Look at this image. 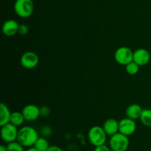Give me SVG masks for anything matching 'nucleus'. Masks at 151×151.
I'll return each instance as SVG.
<instances>
[{
    "mask_svg": "<svg viewBox=\"0 0 151 151\" xmlns=\"http://www.w3.org/2000/svg\"><path fill=\"white\" fill-rule=\"evenodd\" d=\"M38 132L30 126H24L19 129L17 141L24 147H32L38 139Z\"/></svg>",
    "mask_w": 151,
    "mask_h": 151,
    "instance_id": "f257e3e1",
    "label": "nucleus"
},
{
    "mask_svg": "<svg viewBox=\"0 0 151 151\" xmlns=\"http://www.w3.org/2000/svg\"><path fill=\"white\" fill-rule=\"evenodd\" d=\"M107 136L103 127H100L99 125H94L88 130V140L90 143L94 147L106 144Z\"/></svg>",
    "mask_w": 151,
    "mask_h": 151,
    "instance_id": "f03ea898",
    "label": "nucleus"
},
{
    "mask_svg": "<svg viewBox=\"0 0 151 151\" xmlns=\"http://www.w3.org/2000/svg\"><path fill=\"white\" fill-rule=\"evenodd\" d=\"M14 11L19 17L29 18L34 11V3L32 0H16L14 3Z\"/></svg>",
    "mask_w": 151,
    "mask_h": 151,
    "instance_id": "7ed1b4c3",
    "label": "nucleus"
},
{
    "mask_svg": "<svg viewBox=\"0 0 151 151\" xmlns=\"http://www.w3.org/2000/svg\"><path fill=\"white\" fill-rule=\"evenodd\" d=\"M130 145L128 137L118 132L110 137L109 147L112 151H127Z\"/></svg>",
    "mask_w": 151,
    "mask_h": 151,
    "instance_id": "20e7f679",
    "label": "nucleus"
},
{
    "mask_svg": "<svg viewBox=\"0 0 151 151\" xmlns=\"http://www.w3.org/2000/svg\"><path fill=\"white\" fill-rule=\"evenodd\" d=\"M134 52L128 47H120L115 51L114 59L116 63L122 66H126L133 61Z\"/></svg>",
    "mask_w": 151,
    "mask_h": 151,
    "instance_id": "39448f33",
    "label": "nucleus"
},
{
    "mask_svg": "<svg viewBox=\"0 0 151 151\" xmlns=\"http://www.w3.org/2000/svg\"><path fill=\"white\" fill-rule=\"evenodd\" d=\"M1 127V137L4 142L10 143L17 140L19 133L17 126L9 122Z\"/></svg>",
    "mask_w": 151,
    "mask_h": 151,
    "instance_id": "423d86ee",
    "label": "nucleus"
},
{
    "mask_svg": "<svg viewBox=\"0 0 151 151\" xmlns=\"http://www.w3.org/2000/svg\"><path fill=\"white\" fill-rule=\"evenodd\" d=\"M20 63L25 69H32L38 66L39 63V58L34 52L28 51L22 55L20 59Z\"/></svg>",
    "mask_w": 151,
    "mask_h": 151,
    "instance_id": "0eeeda50",
    "label": "nucleus"
},
{
    "mask_svg": "<svg viewBox=\"0 0 151 151\" xmlns=\"http://www.w3.org/2000/svg\"><path fill=\"white\" fill-rule=\"evenodd\" d=\"M137 130V123L135 120L128 117L123 118L119 121V132L129 137L134 134Z\"/></svg>",
    "mask_w": 151,
    "mask_h": 151,
    "instance_id": "6e6552de",
    "label": "nucleus"
},
{
    "mask_svg": "<svg viewBox=\"0 0 151 151\" xmlns=\"http://www.w3.org/2000/svg\"><path fill=\"white\" fill-rule=\"evenodd\" d=\"M22 114L24 115L25 121L33 122L38 119L40 114V108L34 104H28L22 109Z\"/></svg>",
    "mask_w": 151,
    "mask_h": 151,
    "instance_id": "1a4fd4ad",
    "label": "nucleus"
},
{
    "mask_svg": "<svg viewBox=\"0 0 151 151\" xmlns=\"http://www.w3.org/2000/svg\"><path fill=\"white\" fill-rule=\"evenodd\" d=\"M133 60L139 66L147 65L150 60V53L146 49L139 48L134 52Z\"/></svg>",
    "mask_w": 151,
    "mask_h": 151,
    "instance_id": "9d476101",
    "label": "nucleus"
},
{
    "mask_svg": "<svg viewBox=\"0 0 151 151\" xmlns=\"http://www.w3.org/2000/svg\"><path fill=\"white\" fill-rule=\"evenodd\" d=\"M19 25L16 20L9 19L5 21L2 25V32L6 36H13L16 34L19 33Z\"/></svg>",
    "mask_w": 151,
    "mask_h": 151,
    "instance_id": "9b49d317",
    "label": "nucleus"
},
{
    "mask_svg": "<svg viewBox=\"0 0 151 151\" xmlns=\"http://www.w3.org/2000/svg\"><path fill=\"white\" fill-rule=\"evenodd\" d=\"M103 128L106 134L111 137L119 132V122L114 118H109L105 121Z\"/></svg>",
    "mask_w": 151,
    "mask_h": 151,
    "instance_id": "f8f14e48",
    "label": "nucleus"
},
{
    "mask_svg": "<svg viewBox=\"0 0 151 151\" xmlns=\"http://www.w3.org/2000/svg\"><path fill=\"white\" fill-rule=\"evenodd\" d=\"M143 109L138 104H131L127 108L125 111V114L127 117L132 119H140Z\"/></svg>",
    "mask_w": 151,
    "mask_h": 151,
    "instance_id": "ddd939ff",
    "label": "nucleus"
},
{
    "mask_svg": "<svg viewBox=\"0 0 151 151\" xmlns=\"http://www.w3.org/2000/svg\"><path fill=\"white\" fill-rule=\"evenodd\" d=\"M11 114L7 105L3 103L0 104V125L1 126L10 122Z\"/></svg>",
    "mask_w": 151,
    "mask_h": 151,
    "instance_id": "4468645a",
    "label": "nucleus"
},
{
    "mask_svg": "<svg viewBox=\"0 0 151 151\" xmlns=\"http://www.w3.org/2000/svg\"><path fill=\"white\" fill-rule=\"evenodd\" d=\"M25 121L24 115L22 112H18L14 111L12 112L11 116H10V122L13 125H16V126L19 127L21 126L24 124V122Z\"/></svg>",
    "mask_w": 151,
    "mask_h": 151,
    "instance_id": "2eb2a0df",
    "label": "nucleus"
},
{
    "mask_svg": "<svg viewBox=\"0 0 151 151\" xmlns=\"http://www.w3.org/2000/svg\"><path fill=\"white\" fill-rule=\"evenodd\" d=\"M49 142L45 137H38L37 141L35 142L34 147L39 151H46L50 147Z\"/></svg>",
    "mask_w": 151,
    "mask_h": 151,
    "instance_id": "dca6fc26",
    "label": "nucleus"
},
{
    "mask_svg": "<svg viewBox=\"0 0 151 151\" xmlns=\"http://www.w3.org/2000/svg\"><path fill=\"white\" fill-rule=\"evenodd\" d=\"M139 119L143 125L151 128V109H143Z\"/></svg>",
    "mask_w": 151,
    "mask_h": 151,
    "instance_id": "f3484780",
    "label": "nucleus"
},
{
    "mask_svg": "<svg viewBox=\"0 0 151 151\" xmlns=\"http://www.w3.org/2000/svg\"><path fill=\"white\" fill-rule=\"evenodd\" d=\"M125 70L127 73L130 75H137L139 70V66L137 63L133 60L132 62L129 63L125 66Z\"/></svg>",
    "mask_w": 151,
    "mask_h": 151,
    "instance_id": "a211bd4d",
    "label": "nucleus"
},
{
    "mask_svg": "<svg viewBox=\"0 0 151 151\" xmlns=\"http://www.w3.org/2000/svg\"><path fill=\"white\" fill-rule=\"evenodd\" d=\"M7 151H25L24 147L21 143L16 141L7 143Z\"/></svg>",
    "mask_w": 151,
    "mask_h": 151,
    "instance_id": "6ab92c4d",
    "label": "nucleus"
},
{
    "mask_svg": "<svg viewBox=\"0 0 151 151\" xmlns=\"http://www.w3.org/2000/svg\"><path fill=\"white\" fill-rule=\"evenodd\" d=\"M28 32H29V27H27V25L24 24L19 25V34H20L21 35H25L28 33Z\"/></svg>",
    "mask_w": 151,
    "mask_h": 151,
    "instance_id": "aec40b11",
    "label": "nucleus"
},
{
    "mask_svg": "<svg viewBox=\"0 0 151 151\" xmlns=\"http://www.w3.org/2000/svg\"><path fill=\"white\" fill-rule=\"evenodd\" d=\"M40 114H41V116H43V117H47L50 114V109L47 106H41L40 108Z\"/></svg>",
    "mask_w": 151,
    "mask_h": 151,
    "instance_id": "412c9836",
    "label": "nucleus"
},
{
    "mask_svg": "<svg viewBox=\"0 0 151 151\" xmlns=\"http://www.w3.org/2000/svg\"><path fill=\"white\" fill-rule=\"evenodd\" d=\"M94 151H112V150H111L110 147L106 145V144H105V145H102L95 147Z\"/></svg>",
    "mask_w": 151,
    "mask_h": 151,
    "instance_id": "4be33fe9",
    "label": "nucleus"
},
{
    "mask_svg": "<svg viewBox=\"0 0 151 151\" xmlns=\"http://www.w3.org/2000/svg\"><path fill=\"white\" fill-rule=\"evenodd\" d=\"M46 151H63L60 147L57 145H50Z\"/></svg>",
    "mask_w": 151,
    "mask_h": 151,
    "instance_id": "5701e85b",
    "label": "nucleus"
},
{
    "mask_svg": "<svg viewBox=\"0 0 151 151\" xmlns=\"http://www.w3.org/2000/svg\"><path fill=\"white\" fill-rule=\"evenodd\" d=\"M25 151H39L38 150H37L36 148H35L34 146H32V147H27V149Z\"/></svg>",
    "mask_w": 151,
    "mask_h": 151,
    "instance_id": "b1692460",
    "label": "nucleus"
},
{
    "mask_svg": "<svg viewBox=\"0 0 151 151\" xmlns=\"http://www.w3.org/2000/svg\"><path fill=\"white\" fill-rule=\"evenodd\" d=\"M0 151H7V146H4L3 145L0 146Z\"/></svg>",
    "mask_w": 151,
    "mask_h": 151,
    "instance_id": "393cba45",
    "label": "nucleus"
}]
</instances>
